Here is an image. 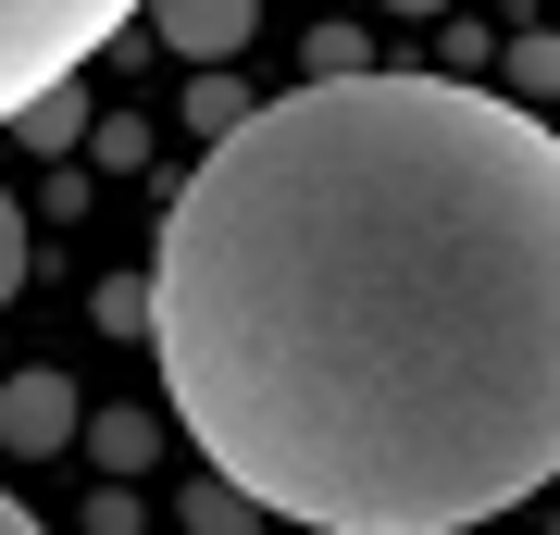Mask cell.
<instances>
[{
    "instance_id": "obj_1",
    "label": "cell",
    "mask_w": 560,
    "mask_h": 535,
    "mask_svg": "<svg viewBox=\"0 0 560 535\" xmlns=\"http://www.w3.org/2000/svg\"><path fill=\"white\" fill-rule=\"evenodd\" d=\"M187 449L312 535H486L560 461V138L349 62L187 162L138 275Z\"/></svg>"
},
{
    "instance_id": "obj_2",
    "label": "cell",
    "mask_w": 560,
    "mask_h": 535,
    "mask_svg": "<svg viewBox=\"0 0 560 535\" xmlns=\"http://www.w3.org/2000/svg\"><path fill=\"white\" fill-rule=\"evenodd\" d=\"M113 38H125V13H113V0H0V125H13L25 100L75 88Z\"/></svg>"
},
{
    "instance_id": "obj_3",
    "label": "cell",
    "mask_w": 560,
    "mask_h": 535,
    "mask_svg": "<svg viewBox=\"0 0 560 535\" xmlns=\"http://www.w3.org/2000/svg\"><path fill=\"white\" fill-rule=\"evenodd\" d=\"M249 0H162V13H150V38L162 50H175V62H224V50H249Z\"/></svg>"
},
{
    "instance_id": "obj_4",
    "label": "cell",
    "mask_w": 560,
    "mask_h": 535,
    "mask_svg": "<svg viewBox=\"0 0 560 535\" xmlns=\"http://www.w3.org/2000/svg\"><path fill=\"white\" fill-rule=\"evenodd\" d=\"M0 437H13V449H62V437H75V386H62V374H13V386H0Z\"/></svg>"
},
{
    "instance_id": "obj_5",
    "label": "cell",
    "mask_w": 560,
    "mask_h": 535,
    "mask_svg": "<svg viewBox=\"0 0 560 535\" xmlns=\"http://www.w3.org/2000/svg\"><path fill=\"white\" fill-rule=\"evenodd\" d=\"M13 125H25V138H38V150H75V88H50V100H25Z\"/></svg>"
},
{
    "instance_id": "obj_6",
    "label": "cell",
    "mask_w": 560,
    "mask_h": 535,
    "mask_svg": "<svg viewBox=\"0 0 560 535\" xmlns=\"http://www.w3.org/2000/svg\"><path fill=\"white\" fill-rule=\"evenodd\" d=\"M13 287H25V199L0 187V299H13Z\"/></svg>"
},
{
    "instance_id": "obj_7",
    "label": "cell",
    "mask_w": 560,
    "mask_h": 535,
    "mask_svg": "<svg viewBox=\"0 0 560 535\" xmlns=\"http://www.w3.org/2000/svg\"><path fill=\"white\" fill-rule=\"evenodd\" d=\"M0 535H50V523H38V511H25V498H0Z\"/></svg>"
}]
</instances>
